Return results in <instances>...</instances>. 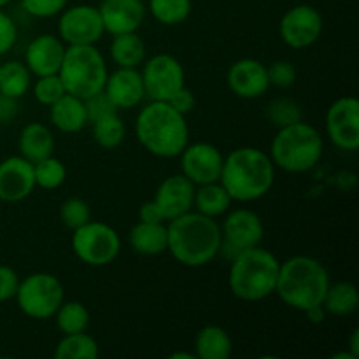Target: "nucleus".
Listing matches in <instances>:
<instances>
[{"instance_id": "15", "label": "nucleus", "mask_w": 359, "mask_h": 359, "mask_svg": "<svg viewBox=\"0 0 359 359\" xmlns=\"http://www.w3.org/2000/svg\"><path fill=\"white\" fill-rule=\"evenodd\" d=\"M179 158H181V174L195 186L219 181L224 156L214 144L189 142Z\"/></svg>"}, {"instance_id": "7", "label": "nucleus", "mask_w": 359, "mask_h": 359, "mask_svg": "<svg viewBox=\"0 0 359 359\" xmlns=\"http://www.w3.org/2000/svg\"><path fill=\"white\" fill-rule=\"evenodd\" d=\"M107 76V62L97 44L67 46L58 70L67 93L86 100L104 91Z\"/></svg>"}, {"instance_id": "38", "label": "nucleus", "mask_w": 359, "mask_h": 359, "mask_svg": "<svg viewBox=\"0 0 359 359\" xmlns=\"http://www.w3.org/2000/svg\"><path fill=\"white\" fill-rule=\"evenodd\" d=\"M266 74H269L270 88H279V90H286L291 88L297 81V69L287 60H277V62L270 63L266 67Z\"/></svg>"}, {"instance_id": "1", "label": "nucleus", "mask_w": 359, "mask_h": 359, "mask_svg": "<svg viewBox=\"0 0 359 359\" xmlns=\"http://www.w3.org/2000/svg\"><path fill=\"white\" fill-rule=\"evenodd\" d=\"M167 233V251L181 265L200 269L219 256L221 226L214 217L203 216L191 209L168 221Z\"/></svg>"}, {"instance_id": "33", "label": "nucleus", "mask_w": 359, "mask_h": 359, "mask_svg": "<svg viewBox=\"0 0 359 359\" xmlns=\"http://www.w3.org/2000/svg\"><path fill=\"white\" fill-rule=\"evenodd\" d=\"M191 11V0H149L151 16L165 27H175V25L184 23Z\"/></svg>"}, {"instance_id": "2", "label": "nucleus", "mask_w": 359, "mask_h": 359, "mask_svg": "<svg viewBox=\"0 0 359 359\" xmlns=\"http://www.w3.org/2000/svg\"><path fill=\"white\" fill-rule=\"evenodd\" d=\"M140 146L158 158H177L189 144V125L182 112L168 102L149 100L135 119Z\"/></svg>"}, {"instance_id": "36", "label": "nucleus", "mask_w": 359, "mask_h": 359, "mask_svg": "<svg viewBox=\"0 0 359 359\" xmlns=\"http://www.w3.org/2000/svg\"><path fill=\"white\" fill-rule=\"evenodd\" d=\"M60 219L67 228L76 230V228L91 221V209L86 200L79 198V196H72V198H67L60 205Z\"/></svg>"}, {"instance_id": "5", "label": "nucleus", "mask_w": 359, "mask_h": 359, "mask_svg": "<svg viewBox=\"0 0 359 359\" xmlns=\"http://www.w3.org/2000/svg\"><path fill=\"white\" fill-rule=\"evenodd\" d=\"M280 262L272 251L256 245L230 259L228 287L242 302H262L276 293Z\"/></svg>"}, {"instance_id": "3", "label": "nucleus", "mask_w": 359, "mask_h": 359, "mask_svg": "<svg viewBox=\"0 0 359 359\" xmlns=\"http://www.w3.org/2000/svg\"><path fill=\"white\" fill-rule=\"evenodd\" d=\"M219 182L233 202H256L272 189L276 165L258 147H237L224 156Z\"/></svg>"}, {"instance_id": "45", "label": "nucleus", "mask_w": 359, "mask_h": 359, "mask_svg": "<svg viewBox=\"0 0 359 359\" xmlns=\"http://www.w3.org/2000/svg\"><path fill=\"white\" fill-rule=\"evenodd\" d=\"M139 221H146V223H165L163 214H161L160 207L156 205L154 200L144 202L139 209Z\"/></svg>"}, {"instance_id": "19", "label": "nucleus", "mask_w": 359, "mask_h": 359, "mask_svg": "<svg viewBox=\"0 0 359 359\" xmlns=\"http://www.w3.org/2000/svg\"><path fill=\"white\" fill-rule=\"evenodd\" d=\"M104 93L107 95V98L118 111H128V109L137 107L146 98L142 74L139 69L118 67L114 72H109Z\"/></svg>"}, {"instance_id": "40", "label": "nucleus", "mask_w": 359, "mask_h": 359, "mask_svg": "<svg viewBox=\"0 0 359 359\" xmlns=\"http://www.w3.org/2000/svg\"><path fill=\"white\" fill-rule=\"evenodd\" d=\"M18 41V27L13 18L0 9V56L9 53Z\"/></svg>"}, {"instance_id": "34", "label": "nucleus", "mask_w": 359, "mask_h": 359, "mask_svg": "<svg viewBox=\"0 0 359 359\" xmlns=\"http://www.w3.org/2000/svg\"><path fill=\"white\" fill-rule=\"evenodd\" d=\"M34 177L35 186L42 189H58L67 179V168L58 158L51 156L34 163Z\"/></svg>"}, {"instance_id": "48", "label": "nucleus", "mask_w": 359, "mask_h": 359, "mask_svg": "<svg viewBox=\"0 0 359 359\" xmlns=\"http://www.w3.org/2000/svg\"><path fill=\"white\" fill-rule=\"evenodd\" d=\"M181 358L195 359V354H191V353H175V354H172V356H170V359H181Z\"/></svg>"}, {"instance_id": "16", "label": "nucleus", "mask_w": 359, "mask_h": 359, "mask_svg": "<svg viewBox=\"0 0 359 359\" xmlns=\"http://www.w3.org/2000/svg\"><path fill=\"white\" fill-rule=\"evenodd\" d=\"M226 84L231 93L244 100H255L270 90L266 65L256 58H241L230 65Z\"/></svg>"}, {"instance_id": "44", "label": "nucleus", "mask_w": 359, "mask_h": 359, "mask_svg": "<svg viewBox=\"0 0 359 359\" xmlns=\"http://www.w3.org/2000/svg\"><path fill=\"white\" fill-rule=\"evenodd\" d=\"M18 111H20V107H18L16 98L0 93V125L13 123L14 118L18 116Z\"/></svg>"}, {"instance_id": "46", "label": "nucleus", "mask_w": 359, "mask_h": 359, "mask_svg": "<svg viewBox=\"0 0 359 359\" xmlns=\"http://www.w3.org/2000/svg\"><path fill=\"white\" fill-rule=\"evenodd\" d=\"M304 314L307 316L309 321L314 323V325H321V323L326 319V316H328V314H326V311H325V307H323V305H316V307L307 309Z\"/></svg>"}, {"instance_id": "22", "label": "nucleus", "mask_w": 359, "mask_h": 359, "mask_svg": "<svg viewBox=\"0 0 359 359\" xmlns=\"http://www.w3.org/2000/svg\"><path fill=\"white\" fill-rule=\"evenodd\" d=\"M49 121L62 133L81 132L88 125L84 100L70 93H65L55 104L49 105Z\"/></svg>"}, {"instance_id": "31", "label": "nucleus", "mask_w": 359, "mask_h": 359, "mask_svg": "<svg viewBox=\"0 0 359 359\" xmlns=\"http://www.w3.org/2000/svg\"><path fill=\"white\" fill-rule=\"evenodd\" d=\"M100 356L98 342L86 332L63 335L55 349L56 359H97Z\"/></svg>"}, {"instance_id": "37", "label": "nucleus", "mask_w": 359, "mask_h": 359, "mask_svg": "<svg viewBox=\"0 0 359 359\" xmlns=\"http://www.w3.org/2000/svg\"><path fill=\"white\" fill-rule=\"evenodd\" d=\"M32 91H34L35 100L41 105H46V107L53 105L58 98H62L67 93L58 74H49V76L37 77L35 84L32 86Z\"/></svg>"}, {"instance_id": "21", "label": "nucleus", "mask_w": 359, "mask_h": 359, "mask_svg": "<svg viewBox=\"0 0 359 359\" xmlns=\"http://www.w3.org/2000/svg\"><path fill=\"white\" fill-rule=\"evenodd\" d=\"M105 34L118 35L137 32L146 18L142 0H102L98 6Z\"/></svg>"}, {"instance_id": "43", "label": "nucleus", "mask_w": 359, "mask_h": 359, "mask_svg": "<svg viewBox=\"0 0 359 359\" xmlns=\"http://www.w3.org/2000/svg\"><path fill=\"white\" fill-rule=\"evenodd\" d=\"M168 104L174 105L179 112H182V114L186 116L188 112H191L193 109H195V95H193V91L189 90L188 86H184L177 95H174V97L168 100Z\"/></svg>"}, {"instance_id": "24", "label": "nucleus", "mask_w": 359, "mask_h": 359, "mask_svg": "<svg viewBox=\"0 0 359 359\" xmlns=\"http://www.w3.org/2000/svg\"><path fill=\"white\" fill-rule=\"evenodd\" d=\"M130 248L142 256H158L167 252L168 233L165 223H146L139 221L130 230Z\"/></svg>"}, {"instance_id": "17", "label": "nucleus", "mask_w": 359, "mask_h": 359, "mask_svg": "<svg viewBox=\"0 0 359 359\" xmlns=\"http://www.w3.org/2000/svg\"><path fill=\"white\" fill-rule=\"evenodd\" d=\"M35 177L34 163L23 156H9L0 161V200L16 203L34 193Z\"/></svg>"}, {"instance_id": "12", "label": "nucleus", "mask_w": 359, "mask_h": 359, "mask_svg": "<svg viewBox=\"0 0 359 359\" xmlns=\"http://www.w3.org/2000/svg\"><path fill=\"white\" fill-rule=\"evenodd\" d=\"M104 23H102L98 7L90 4L65 7L60 13L58 37L65 46H91L97 44L104 37Z\"/></svg>"}, {"instance_id": "8", "label": "nucleus", "mask_w": 359, "mask_h": 359, "mask_svg": "<svg viewBox=\"0 0 359 359\" xmlns=\"http://www.w3.org/2000/svg\"><path fill=\"white\" fill-rule=\"evenodd\" d=\"M14 300H16L18 309L27 318L46 321L55 316V312L65 300V287L62 280L51 273H30L23 280H20Z\"/></svg>"}, {"instance_id": "28", "label": "nucleus", "mask_w": 359, "mask_h": 359, "mask_svg": "<svg viewBox=\"0 0 359 359\" xmlns=\"http://www.w3.org/2000/svg\"><path fill=\"white\" fill-rule=\"evenodd\" d=\"M326 314L335 316V318H346V316L354 314L359 309V293L358 287L353 283L330 284L328 291L323 300Z\"/></svg>"}, {"instance_id": "49", "label": "nucleus", "mask_w": 359, "mask_h": 359, "mask_svg": "<svg viewBox=\"0 0 359 359\" xmlns=\"http://www.w3.org/2000/svg\"><path fill=\"white\" fill-rule=\"evenodd\" d=\"M13 0H0V9H4V7L7 6V4H11Z\"/></svg>"}, {"instance_id": "42", "label": "nucleus", "mask_w": 359, "mask_h": 359, "mask_svg": "<svg viewBox=\"0 0 359 359\" xmlns=\"http://www.w3.org/2000/svg\"><path fill=\"white\" fill-rule=\"evenodd\" d=\"M84 105H86L88 123L95 121V119L100 118V116H104V114H107V112L118 111V109L114 107V104L109 100L107 95H105L104 91H100V93L93 95V97H90V98H86V100H84Z\"/></svg>"}, {"instance_id": "32", "label": "nucleus", "mask_w": 359, "mask_h": 359, "mask_svg": "<svg viewBox=\"0 0 359 359\" xmlns=\"http://www.w3.org/2000/svg\"><path fill=\"white\" fill-rule=\"evenodd\" d=\"M53 318L56 319V328L62 332V335H69V333L86 332L91 316L90 311L81 302L63 300V304L60 305Z\"/></svg>"}, {"instance_id": "29", "label": "nucleus", "mask_w": 359, "mask_h": 359, "mask_svg": "<svg viewBox=\"0 0 359 359\" xmlns=\"http://www.w3.org/2000/svg\"><path fill=\"white\" fill-rule=\"evenodd\" d=\"M118 112L119 111L107 112V114L100 116V118L90 123L91 132H93V140L102 149H116L125 140L126 126Z\"/></svg>"}, {"instance_id": "30", "label": "nucleus", "mask_w": 359, "mask_h": 359, "mask_svg": "<svg viewBox=\"0 0 359 359\" xmlns=\"http://www.w3.org/2000/svg\"><path fill=\"white\" fill-rule=\"evenodd\" d=\"M32 86V72L25 62L11 60L0 65V93L20 100Z\"/></svg>"}, {"instance_id": "27", "label": "nucleus", "mask_w": 359, "mask_h": 359, "mask_svg": "<svg viewBox=\"0 0 359 359\" xmlns=\"http://www.w3.org/2000/svg\"><path fill=\"white\" fill-rule=\"evenodd\" d=\"M231 203H233V200L219 181L196 186L195 198H193V207H195L196 212L217 219L230 210Z\"/></svg>"}, {"instance_id": "9", "label": "nucleus", "mask_w": 359, "mask_h": 359, "mask_svg": "<svg viewBox=\"0 0 359 359\" xmlns=\"http://www.w3.org/2000/svg\"><path fill=\"white\" fill-rule=\"evenodd\" d=\"M70 248L79 262L88 266H107L121 252V238L112 226L102 221H88L72 230Z\"/></svg>"}, {"instance_id": "25", "label": "nucleus", "mask_w": 359, "mask_h": 359, "mask_svg": "<svg viewBox=\"0 0 359 359\" xmlns=\"http://www.w3.org/2000/svg\"><path fill=\"white\" fill-rule=\"evenodd\" d=\"M233 353V340L230 333L217 325L203 326L195 337V358L228 359Z\"/></svg>"}, {"instance_id": "39", "label": "nucleus", "mask_w": 359, "mask_h": 359, "mask_svg": "<svg viewBox=\"0 0 359 359\" xmlns=\"http://www.w3.org/2000/svg\"><path fill=\"white\" fill-rule=\"evenodd\" d=\"M69 0H21V7L25 13L39 20H48V18L58 16L67 7Z\"/></svg>"}, {"instance_id": "13", "label": "nucleus", "mask_w": 359, "mask_h": 359, "mask_svg": "<svg viewBox=\"0 0 359 359\" xmlns=\"http://www.w3.org/2000/svg\"><path fill=\"white\" fill-rule=\"evenodd\" d=\"M325 28L321 13L314 6L298 4L283 14L279 23V35L291 49H305L319 41Z\"/></svg>"}, {"instance_id": "20", "label": "nucleus", "mask_w": 359, "mask_h": 359, "mask_svg": "<svg viewBox=\"0 0 359 359\" xmlns=\"http://www.w3.org/2000/svg\"><path fill=\"white\" fill-rule=\"evenodd\" d=\"M65 48L67 46L63 44L58 35H37L28 42L27 49H25V65L35 77L58 74L63 55H65Z\"/></svg>"}, {"instance_id": "10", "label": "nucleus", "mask_w": 359, "mask_h": 359, "mask_svg": "<svg viewBox=\"0 0 359 359\" xmlns=\"http://www.w3.org/2000/svg\"><path fill=\"white\" fill-rule=\"evenodd\" d=\"M224 219L221 226V251L219 255L230 262L231 258L245 249L262 245L263 235H265V226L263 221L255 210L241 209L228 210L224 214Z\"/></svg>"}, {"instance_id": "35", "label": "nucleus", "mask_w": 359, "mask_h": 359, "mask_svg": "<svg viewBox=\"0 0 359 359\" xmlns=\"http://www.w3.org/2000/svg\"><path fill=\"white\" fill-rule=\"evenodd\" d=\"M266 118L277 128L283 126L293 125L304 119V111H302L300 104L294 98L290 97H279L272 100L266 109Z\"/></svg>"}, {"instance_id": "47", "label": "nucleus", "mask_w": 359, "mask_h": 359, "mask_svg": "<svg viewBox=\"0 0 359 359\" xmlns=\"http://www.w3.org/2000/svg\"><path fill=\"white\" fill-rule=\"evenodd\" d=\"M349 353L354 358H359V330H354L349 340Z\"/></svg>"}, {"instance_id": "41", "label": "nucleus", "mask_w": 359, "mask_h": 359, "mask_svg": "<svg viewBox=\"0 0 359 359\" xmlns=\"http://www.w3.org/2000/svg\"><path fill=\"white\" fill-rule=\"evenodd\" d=\"M20 280L16 270L11 269L9 265H0V304L14 300Z\"/></svg>"}, {"instance_id": "6", "label": "nucleus", "mask_w": 359, "mask_h": 359, "mask_svg": "<svg viewBox=\"0 0 359 359\" xmlns=\"http://www.w3.org/2000/svg\"><path fill=\"white\" fill-rule=\"evenodd\" d=\"M325 153V140L316 126L304 119L277 130L269 156L276 168L290 174H304L318 167Z\"/></svg>"}, {"instance_id": "4", "label": "nucleus", "mask_w": 359, "mask_h": 359, "mask_svg": "<svg viewBox=\"0 0 359 359\" xmlns=\"http://www.w3.org/2000/svg\"><path fill=\"white\" fill-rule=\"evenodd\" d=\"M330 284L328 270L318 258L298 255L280 262L276 293L287 307L305 312L323 305Z\"/></svg>"}, {"instance_id": "18", "label": "nucleus", "mask_w": 359, "mask_h": 359, "mask_svg": "<svg viewBox=\"0 0 359 359\" xmlns=\"http://www.w3.org/2000/svg\"><path fill=\"white\" fill-rule=\"evenodd\" d=\"M195 189L196 186L182 174L168 175L167 179L161 181L153 200L160 207L165 223H168L170 219H175V217L182 216V214L189 212L193 209Z\"/></svg>"}, {"instance_id": "26", "label": "nucleus", "mask_w": 359, "mask_h": 359, "mask_svg": "<svg viewBox=\"0 0 359 359\" xmlns=\"http://www.w3.org/2000/svg\"><path fill=\"white\" fill-rule=\"evenodd\" d=\"M146 42L142 41L137 32H126V34L112 35L109 55L118 67L125 69H139L146 60Z\"/></svg>"}, {"instance_id": "14", "label": "nucleus", "mask_w": 359, "mask_h": 359, "mask_svg": "<svg viewBox=\"0 0 359 359\" xmlns=\"http://www.w3.org/2000/svg\"><path fill=\"white\" fill-rule=\"evenodd\" d=\"M326 135L332 144L347 153L359 149V100L356 97L337 98L326 111Z\"/></svg>"}, {"instance_id": "11", "label": "nucleus", "mask_w": 359, "mask_h": 359, "mask_svg": "<svg viewBox=\"0 0 359 359\" xmlns=\"http://www.w3.org/2000/svg\"><path fill=\"white\" fill-rule=\"evenodd\" d=\"M142 83L146 98L168 102L186 86V72L182 63L168 53L151 56L142 63Z\"/></svg>"}, {"instance_id": "23", "label": "nucleus", "mask_w": 359, "mask_h": 359, "mask_svg": "<svg viewBox=\"0 0 359 359\" xmlns=\"http://www.w3.org/2000/svg\"><path fill=\"white\" fill-rule=\"evenodd\" d=\"M18 151H20V156H23L30 163H37L51 156L55 151L53 132L42 123H28L21 128L20 137H18Z\"/></svg>"}]
</instances>
